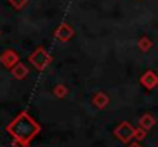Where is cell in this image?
Here are the masks:
<instances>
[{"label": "cell", "mask_w": 158, "mask_h": 147, "mask_svg": "<svg viewBox=\"0 0 158 147\" xmlns=\"http://www.w3.org/2000/svg\"><path fill=\"white\" fill-rule=\"evenodd\" d=\"M134 133H135V127H134L131 123H127V121L120 123V124L114 129V137H115L120 143H123V144H129V143L134 140Z\"/></svg>", "instance_id": "3957f363"}, {"label": "cell", "mask_w": 158, "mask_h": 147, "mask_svg": "<svg viewBox=\"0 0 158 147\" xmlns=\"http://www.w3.org/2000/svg\"><path fill=\"white\" fill-rule=\"evenodd\" d=\"M137 45H138V49H140L141 52H149V49L154 46V43H152V40H151L149 37H141Z\"/></svg>", "instance_id": "8fae6325"}, {"label": "cell", "mask_w": 158, "mask_h": 147, "mask_svg": "<svg viewBox=\"0 0 158 147\" xmlns=\"http://www.w3.org/2000/svg\"><path fill=\"white\" fill-rule=\"evenodd\" d=\"M92 104H94L97 109H105L106 106L109 104V97L106 95L105 92H97V94H94V97H92Z\"/></svg>", "instance_id": "9c48e42d"}, {"label": "cell", "mask_w": 158, "mask_h": 147, "mask_svg": "<svg viewBox=\"0 0 158 147\" xmlns=\"http://www.w3.org/2000/svg\"><path fill=\"white\" fill-rule=\"evenodd\" d=\"M72 35H74V31H72V28L69 26V25H61V26H58V29L55 31V37L60 40V42H69L71 39H72Z\"/></svg>", "instance_id": "8992f818"}, {"label": "cell", "mask_w": 158, "mask_h": 147, "mask_svg": "<svg viewBox=\"0 0 158 147\" xmlns=\"http://www.w3.org/2000/svg\"><path fill=\"white\" fill-rule=\"evenodd\" d=\"M11 74H12V77L17 78V80H25V78L29 75V69H28V66H26L25 63L19 61V63L11 69Z\"/></svg>", "instance_id": "52a82bcc"}, {"label": "cell", "mask_w": 158, "mask_h": 147, "mask_svg": "<svg viewBox=\"0 0 158 147\" xmlns=\"http://www.w3.org/2000/svg\"><path fill=\"white\" fill-rule=\"evenodd\" d=\"M155 118H154V115L152 113H144V115H141L140 116V120H138V124H140V127H143L144 130H151L154 126H155Z\"/></svg>", "instance_id": "ba28073f"}, {"label": "cell", "mask_w": 158, "mask_h": 147, "mask_svg": "<svg viewBox=\"0 0 158 147\" xmlns=\"http://www.w3.org/2000/svg\"><path fill=\"white\" fill-rule=\"evenodd\" d=\"M40 130L42 127L28 112H20L6 126V132L12 137V147H29V143L40 133Z\"/></svg>", "instance_id": "6da1fadb"}, {"label": "cell", "mask_w": 158, "mask_h": 147, "mask_svg": "<svg viewBox=\"0 0 158 147\" xmlns=\"http://www.w3.org/2000/svg\"><path fill=\"white\" fill-rule=\"evenodd\" d=\"M28 61H29L37 71H45V69L52 63V57L48 54V51L43 48V46H39V48L29 55Z\"/></svg>", "instance_id": "7a4b0ae2"}, {"label": "cell", "mask_w": 158, "mask_h": 147, "mask_svg": "<svg viewBox=\"0 0 158 147\" xmlns=\"http://www.w3.org/2000/svg\"><path fill=\"white\" fill-rule=\"evenodd\" d=\"M68 94H69V91H68V88H66V86H63V84H57V86H54L52 95L57 98V100H63Z\"/></svg>", "instance_id": "30bf717a"}, {"label": "cell", "mask_w": 158, "mask_h": 147, "mask_svg": "<svg viewBox=\"0 0 158 147\" xmlns=\"http://www.w3.org/2000/svg\"><path fill=\"white\" fill-rule=\"evenodd\" d=\"M20 61V55L15 52V51H12V49H6V51H3L2 54H0V63L6 67V69H12L17 63Z\"/></svg>", "instance_id": "277c9868"}, {"label": "cell", "mask_w": 158, "mask_h": 147, "mask_svg": "<svg viewBox=\"0 0 158 147\" xmlns=\"http://www.w3.org/2000/svg\"><path fill=\"white\" fill-rule=\"evenodd\" d=\"M11 3H12L15 8H22V6L26 3V0H11Z\"/></svg>", "instance_id": "4fadbf2b"}, {"label": "cell", "mask_w": 158, "mask_h": 147, "mask_svg": "<svg viewBox=\"0 0 158 147\" xmlns=\"http://www.w3.org/2000/svg\"><path fill=\"white\" fill-rule=\"evenodd\" d=\"M140 83L143 88H146L148 91H152L158 86V75L154 71H146L141 77H140Z\"/></svg>", "instance_id": "5b68a950"}, {"label": "cell", "mask_w": 158, "mask_h": 147, "mask_svg": "<svg viewBox=\"0 0 158 147\" xmlns=\"http://www.w3.org/2000/svg\"><path fill=\"white\" fill-rule=\"evenodd\" d=\"M146 133H148V130H144L143 127H140V126H138V127L135 129V133H134V140L140 143V141H143V140L146 138Z\"/></svg>", "instance_id": "7c38bea8"}, {"label": "cell", "mask_w": 158, "mask_h": 147, "mask_svg": "<svg viewBox=\"0 0 158 147\" xmlns=\"http://www.w3.org/2000/svg\"><path fill=\"white\" fill-rule=\"evenodd\" d=\"M127 147H141V146H140V143H138V141H134V143H129V146Z\"/></svg>", "instance_id": "5bb4252c"}]
</instances>
